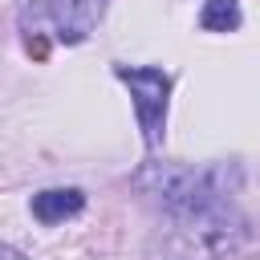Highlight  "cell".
I'll list each match as a JSON object with an SVG mask.
<instances>
[{"mask_svg": "<svg viewBox=\"0 0 260 260\" xmlns=\"http://www.w3.org/2000/svg\"><path fill=\"white\" fill-rule=\"evenodd\" d=\"M138 187L154 199H162V207H171L175 215L179 211H195V207H207V203H219V191L211 187V175L207 171H191V167H146L138 175Z\"/></svg>", "mask_w": 260, "mask_h": 260, "instance_id": "1", "label": "cell"}, {"mask_svg": "<svg viewBox=\"0 0 260 260\" xmlns=\"http://www.w3.org/2000/svg\"><path fill=\"white\" fill-rule=\"evenodd\" d=\"M130 93H134V110H138V122L146 130V146H158L162 142V122H167V93H171V77L162 69H126L118 65L114 69Z\"/></svg>", "mask_w": 260, "mask_h": 260, "instance_id": "2", "label": "cell"}, {"mask_svg": "<svg viewBox=\"0 0 260 260\" xmlns=\"http://www.w3.org/2000/svg\"><path fill=\"white\" fill-rule=\"evenodd\" d=\"M102 8H106V0H37L32 16H45V20L53 24L57 41L77 45V41H85V32L98 24Z\"/></svg>", "mask_w": 260, "mask_h": 260, "instance_id": "3", "label": "cell"}, {"mask_svg": "<svg viewBox=\"0 0 260 260\" xmlns=\"http://www.w3.org/2000/svg\"><path fill=\"white\" fill-rule=\"evenodd\" d=\"M81 191H41V195H32V215L41 219V223H61L65 215H73V211H81Z\"/></svg>", "mask_w": 260, "mask_h": 260, "instance_id": "4", "label": "cell"}, {"mask_svg": "<svg viewBox=\"0 0 260 260\" xmlns=\"http://www.w3.org/2000/svg\"><path fill=\"white\" fill-rule=\"evenodd\" d=\"M199 24L207 32H232L240 24V4L236 0H207L199 12Z\"/></svg>", "mask_w": 260, "mask_h": 260, "instance_id": "5", "label": "cell"}, {"mask_svg": "<svg viewBox=\"0 0 260 260\" xmlns=\"http://www.w3.org/2000/svg\"><path fill=\"white\" fill-rule=\"evenodd\" d=\"M0 260H24V256H20L16 248H0Z\"/></svg>", "mask_w": 260, "mask_h": 260, "instance_id": "6", "label": "cell"}]
</instances>
